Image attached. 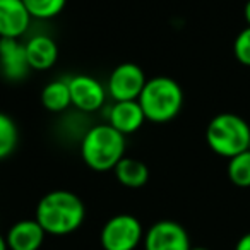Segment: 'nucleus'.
Instances as JSON below:
<instances>
[{
    "label": "nucleus",
    "instance_id": "1",
    "mask_svg": "<svg viewBox=\"0 0 250 250\" xmlns=\"http://www.w3.org/2000/svg\"><path fill=\"white\" fill-rule=\"evenodd\" d=\"M86 218V208L79 195L69 190H52L40 199L35 219L46 235L63 236L79 229Z\"/></svg>",
    "mask_w": 250,
    "mask_h": 250
},
{
    "label": "nucleus",
    "instance_id": "2",
    "mask_svg": "<svg viewBox=\"0 0 250 250\" xmlns=\"http://www.w3.org/2000/svg\"><path fill=\"white\" fill-rule=\"evenodd\" d=\"M81 156L94 171L113 170L125 156V136L110 124L94 125L83 136Z\"/></svg>",
    "mask_w": 250,
    "mask_h": 250
},
{
    "label": "nucleus",
    "instance_id": "3",
    "mask_svg": "<svg viewBox=\"0 0 250 250\" xmlns=\"http://www.w3.org/2000/svg\"><path fill=\"white\" fill-rule=\"evenodd\" d=\"M137 101L146 115V120L153 124H167L180 113L184 106V91L175 79L158 76L147 81Z\"/></svg>",
    "mask_w": 250,
    "mask_h": 250
},
{
    "label": "nucleus",
    "instance_id": "4",
    "mask_svg": "<svg viewBox=\"0 0 250 250\" xmlns=\"http://www.w3.org/2000/svg\"><path fill=\"white\" fill-rule=\"evenodd\" d=\"M206 141L216 154L231 160L250 149V125L235 113H219L209 122Z\"/></svg>",
    "mask_w": 250,
    "mask_h": 250
},
{
    "label": "nucleus",
    "instance_id": "5",
    "mask_svg": "<svg viewBox=\"0 0 250 250\" xmlns=\"http://www.w3.org/2000/svg\"><path fill=\"white\" fill-rule=\"evenodd\" d=\"M144 240L141 221L132 214H117L103 225L100 243L103 250H136Z\"/></svg>",
    "mask_w": 250,
    "mask_h": 250
},
{
    "label": "nucleus",
    "instance_id": "6",
    "mask_svg": "<svg viewBox=\"0 0 250 250\" xmlns=\"http://www.w3.org/2000/svg\"><path fill=\"white\" fill-rule=\"evenodd\" d=\"M147 79L137 63L125 62L117 65L108 77V94L115 101L139 100Z\"/></svg>",
    "mask_w": 250,
    "mask_h": 250
},
{
    "label": "nucleus",
    "instance_id": "7",
    "mask_svg": "<svg viewBox=\"0 0 250 250\" xmlns=\"http://www.w3.org/2000/svg\"><path fill=\"white\" fill-rule=\"evenodd\" d=\"M144 250H190L188 233L180 223L163 219L144 233Z\"/></svg>",
    "mask_w": 250,
    "mask_h": 250
},
{
    "label": "nucleus",
    "instance_id": "8",
    "mask_svg": "<svg viewBox=\"0 0 250 250\" xmlns=\"http://www.w3.org/2000/svg\"><path fill=\"white\" fill-rule=\"evenodd\" d=\"M70 101L77 110L84 113L98 111L106 101V89L98 79L86 74H79L69 79Z\"/></svg>",
    "mask_w": 250,
    "mask_h": 250
},
{
    "label": "nucleus",
    "instance_id": "9",
    "mask_svg": "<svg viewBox=\"0 0 250 250\" xmlns=\"http://www.w3.org/2000/svg\"><path fill=\"white\" fill-rule=\"evenodd\" d=\"M31 72L26 46L19 40L0 38V74L11 83H21Z\"/></svg>",
    "mask_w": 250,
    "mask_h": 250
},
{
    "label": "nucleus",
    "instance_id": "10",
    "mask_svg": "<svg viewBox=\"0 0 250 250\" xmlns=\"http://www.w3.org/2000/svg\"><path fill=\"white\" fill-rule=\"evenodd\" d=\"M31 19L22 0H0V38L19 40L28 31Z\"/></svg>",
    "mask_w": 250,
    "mask_h": 250
},
{
    "label": "nucleus",
    "instance_id": "11",
    "mask_svg": "<svg viewBox=\"0 0 250 250\" xmlns=\"http://www.w3.org/2000/svg\"><path fill=\"white\" fill-rule=\"evenodd\" d=\"M146 122L139 101H115L108 110V124L124 136L134 134L143 127Z\"/></svg>",
    "mask_w": 250,
    "mask_h": 250
},
{
    "label": "nucleus",
    "instance_id": "12",
    "mask_svg": "<svg viewBox=\"0 0 250 250\" xmlns=\"http://www.w3.org/2000/svg\"><path fill=\"white\" fill-rule=\"evenodd\" d=\"M46 231L36 219H21L9 228L5 240L9 250H40Z\"/></svg>",
    "mask_w": 250,
    "mask_h": 250
},
{
    "label": "nucleus",
    "instance_id": "13",
    "mask_svg": "<svg viewBox=\"0 0 250 250\" xmlns=\"http://www.w3.org/2000/svg\"><path fill=\"white\" fill-rule=\"evenodd\" d=\"M26 57L31 70H48L59 59V46L53 38L46 35H36L24 43Z\"/></svg>",
    "mask_w": 250,
    "mask_h": 250
},
{
    "label": "nucleus",
    "instance_id": "14",
    "mask_svg": "<svg viewBox=\"0 0 250 250\" xmlns=\"http://www.w3.org/2000/svg\"><path fill=\"white\" fill-rule=\"evenodd\" d=\"M115 177L120 182L124 187L129 188H139L143 185H146V182L149 180V170L141 160L136 158H127L124 156L118 165L113 168Z\"/></svg>",
    "mask_w": 250,
    "mask_h": 250
},
{
    "label": "nucleus",
    "instance_id": "15",
    "mask_svg": "<svg viewBox=\"0 0 250 250\" xmlns=\"http://www.w3.org/2000/svg\"><path fill=\"white\" fill-rule=\"evenodd\" d=\"M42 104L52 113L65 111L72 104L70 101L69 81H52L42 91Z\"/></svg>",
    "mask_w": 250,
    "mask_h": 250
},
{
    "label": "nucleus",
    "instance_id": "16",
    "mask_svg": "<svg viewBox=\"0 0 250 250\" xmlns=\"http://www.w3.org/2000/svg\"><path fill=\"white\" fill-rule=\"evenodd\" d=\"M228 177L236 187H250V149L243 151L229 160Z\"/></svg>",
    "mask_w": 250,
    "mask_h": 250
},
{
    "label": "nucleus",
    "instance_id": "17",
    "mask_svg": "<svg viewBox=\"0 0 250 250\" xmlns=\"http://www.w3.org/2000/svg\"><path fill=\"white\" fill-rule=\"evenodd\" d=\"M19 132L18 125L9 115L0 111V160L12 154V151L18 146Z\"/></svg>",
    "mask_w": 250,
    "mask_h": 250
},
{
    "label": "nucleus",
    "instance_id": "18",
    "mask_svg": "<svg viewBox=\"0 0 250 250\" xmlns=\"http://www.w3.org/2000/svg\"><path fill=\"white\" fill-rule=\"evenodd\" d=\"M33 19H52L65 7L67 0H22Z\"/></svg>",
    "mask_w": 250,
    "mask_h": 250
},
{
    "label": "nucleus",
    "instance_id": "19",
    "mask_svg": "<svg viewBox=\"0 0 250 250\" xmlns=\"http://www.w3.org/2000/svg\"><path fill=\"white\" fill-rule=\"evenodd\" d=\"M233 53L240 63L250 67V26H247L236 35L235 43H233Z\"/></svg>",
    "mask_w": 250,
    "mask_h": 250
},
{
    "label": "nucleus",
    "instance_id": "20",
    "mask_svg": "<svg viewBox=\"0 0 250 250\" xmlns=\"http://www.w3.org/2000/svg\"><path fill=\"white\" fill-rule=\"evenodd\" d=\"M235 250H250V231L245 233V235L236 242Z\"/></svg>",
    "mask_w": 250,
    "mask_h": 250
},
{
    "label": "nucleus",
    "instance_id": "21",
    "mask_svg": "<svg viewBox=\"0 0 250 250\" xmlns=\"http://www.w3.org/2000/svg\"><path fill=\"white\" fill-rule=\"evenodd\" d=\"M243 14H245V21H247V24L250 26V0L245 4V11H243Z\"/></svg>",
    "mask_w": 250,
    "mask_h": 250
},
{
    "label": "nucleus",
    "instance_id": "22",
    "mask_svg": "<svg viewBox=\"0 0 250 250\" xmlns=\"http://www.w3.org/2000/svg\"><path fill=\"white\" fill-rule=\"evenodd\" d=\"M0 250H9L7 247V240H5V236L0 233Z\"/></svg>",
    "mask_w": 250,
    "mask_h": 250
},
{
    "label": "nucleus",
    "instance_id": "23",
    "mask_svg": "<svg viewBox=\"0 0 250 250\" xmlns=\"http://www.w3.org/2000/svg\"><path fill=\"white\" fill-rule=\"evenodd\" d=\"M190 250H209V249H206V247H192Z\"/></svg>",
    "mask_w": 250,
    "mask_h": 250
}]
</instances>
